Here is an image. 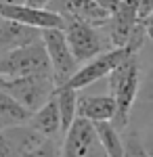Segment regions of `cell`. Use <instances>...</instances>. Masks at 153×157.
Instances as JSON below:
<instances>
[{
	"label": "cell",
	"mask_w": 153,
	"mask_h": 157,
	"mask_svg": "<svg viewBox=\"0 0 153 157\" xmlns=\"http://www.w3.org/2000/svg\"><path fill=\"white\" fill-rule=\"evenodd\" d=\"M109 94L116 101V117L113 126L124 130L130 121L136 97L141 92V52L130 55L122 65H118L107 78Z\"/></svg>",
	"instance_id": "cell-1"
},
{
	"label": "cell",
	"mask_w": 153,
	"mask_h": 157,
	"mask_svg": "<svg viewBox=\"0 0 153 157\" xmlns=\"http://www.w3.org/2000/svg\"><path fill=\"white\" fill-rule=\"evenodd\" d=\"M29 75H53L42 38L29 46L0 55V78L17 80V78H29Z\"/></svg>",
	"instance_id": "cell-2"
},
{
	"label": "cell",
	"mask_w": 153,
	"mask_h": 157,
	"mask_svg": "<svg viewBox=\"0 0 153 157\" xmlns=\"http://www.w3.org/2000/svg\"><path fill=\"white\" fill-rule=\"evenodd\" d=\"M63 32H65V38H67V44H69L73 57L80 65L103 55L105 50L113 48L105 32V25H92L86 21H65Z\"/></svg>",
	"instance_id": "cell-3"
},
{
	"label": "cell",
	"mask_w": 153,
	"mask_h": 157,
	"mask_svg": "<svg viewBox=\"0 0 153 157\" xmlns=\"http://www.w3.org/2000/svg\"><path fill=\"white\" fill-rule=\"evenodd\" d=\"M0 90L11 94L27 111L36 113L53 98L57 84H55L53 75H29V78H17V80L0 78Z\"/></svg>",
	"instance_id": "cell-4"
},
{
	"label": "cell",
	"mask_w": 153,
	"mask_h": 157,
	"mask_svg": "<svg viewBox=\"0 0 153 157\" xmlns=\"http://www.w3.org/2000/svg\"><path fill=\"white\" fill-rule=\"evenodd\" d=\"M42 44L46 48L50 69H53V80H55L57 88L65 86L80 69V63L76 61L69 44H67L65 32L57 29V27L55 29H42Z\"/></svg>",
	"instance_id": "cell-5"
},
{
	"label": "cell",
	"mask_w": 153,
	"mask_h": 157,
	"mask_svg": "<svg viewBox=\"0 0 153 157\" xmlns=\"http://www.w3.org/2000/svg\"><path fill=\"white\" fill-rule=\"evenodd\" d=\"M61 157H107L105 149L96 136L94 124L82 117L73 121L63 136Z\"/></svg>",
	"instance_id": "cell-6"
},
{
	"label": "cell",
	"mask_w": 153,
	"mask_h": 157,
	"mask_svg": "<svg viewBox=\"0 0 153 157\" xmlns=\"http://www.w3.org/2000/svg\"><path fill=\"white\" fill-rule=\"evenodd\" d=\"M0 19H9L15 23L27 25L34 29H63L65 19L57 13L48 11V9H36L29 4H6L0 2Z\"/></svg>",
	"instance_id": "cell-7"
},
{
	"label": "cell",
	"mask_w": 153,
	"mask_h": 157,
	"mask_svg": "<svg viewBox=\"0 0 153 157\" xmlns=\"http://www.w3.org/2000/svg\"><path fill=\"white\" fill-rule=\"evenodd\" d=\"M48 11L61 15L65 21H86L92 25H105L111 13L92 0H50Z\"/></svg>",
	"instance_id": "cell-8"
},
{
	"label": "cell",
	"mask_w": 153,
	"mask_h": 157,
	"mask_svg": "<svg viewBox=\"0 0 153 157\" xmlns=\"http://www.w3.org/2000/svg\"><path fill=\"white\" fill-rule=\"evenodd\" d=\"M40 38H42L40 29L15 23V21H9V19H0V55H6L11 50L29 46V44L38 42Z\"/></svg>",
	"instance_id": "cell-9"
},
{
	"label": "cell",
	"mask_w": 153,
	"mask_h": 157,
	"mask_svg": "<svg viewBox=\"0 0 153 157\" xmlns=\"http://www.w3.org/2000/svg\"><path fill=\"white\" fill-rule=\"evenodd\" d=\"M78 117L88 120L90 124L113 121L116 117V101L107 94H82L78 98Z\"/></svg>",
	"instance_id": "cell-10"
},
{
	"label": "cell",
	"mask_w": 153,
	"mask_h": 157,
	"mask_svg": "<svg viewBox=\"0 0 153 157\" xmlns=\"http://www.w3.org/2000/svg\"><path fill=\"white\" fill-rule=\"evenodd\" d=\"M27 126L46 138H63V124H61V113L55 94L44 107H40L36 113H32Z\"/></svg>",
	"instance_id": "cell-11"
},
{
	"label": "cell",
	"mask_w": 153,
	"mask_h": 157,
	"mask_svg": "<svg viewBox=\"0 0 153 157\" xmlns=\"http://www.w3.org/2000/svg\"><path fill=\"white\" fill-rule=\"evenodd\" d=\"M0 132L4 134V138L19 151L21 157H29L38 147L46 140V136L36 132L34 128H29L27 124L25 126H15V128H9V130H0Z\"/></svg>",
	"instance_id": "cell-12"
},
{
	"label": "cell",
	"mask_w": 153,
	"mask_h": 157,
	"mask_svg": "<svg viewBox=\"0 0 153 157\" xmlns=\"http://www.w3.org/2000/svg\"><path fill=\"white\" fill-rule=\"evenodd\" d=\"M32 117V111L17 103L11 94L0 90V130H9L15 126H25Z\"/></svg>",
	"instance_id": "cell-13"
},
{
	"label": "cell",
	"mask_w": 153,
	"mask_h": 157,
	"mask_svg": "<svg viewBox=\"0 0 153 157\" xmlns=\"http://www.w3.org/2000/svg\"><path fill=\"white\" fill-rule=\"evenodd\" d=\"M55 98L59 105V113H61V124H63V136L65 132L71 128V124L78 120V90H73L71 86H59L55 90Z\"/></svg>",
	"instance_id": "cell-14"
},
{
	"label": "cell",
	"mask_w": 153,
	"mask_h": 157,
	"mask_svg": "<svg viewBox=\"0 0 153 157\" xmlns=\"http://www.w3.org/2000/svg\"><path fill=\"white\" fill-rule=\"evenodd\" d=\"M94 130H96V136L105 149L107 157H124V136L113 126V121L94 124Z\"/></svg>",
	"instance_id": "cell-15"
},
{
	"label": "cell",
	"mask_w": 153,
	"mask_h": 157,
	"mask_svg": "<svg viewBox=\"0 0 153 157\" xmlns=\"http://www.w3.org/2000/svg\"><path fill=\"white\" fill-rule=\"evenodd\" d=\"M124 157H151L145 140L139 132H126L124 134Z\"/></svg>",
	"instance_id": "cell-16"
},
{
	"label": "cell",
	"mask_w": 153,
	"mask_h": 157,
	"mask_svg": "<svg viewBox=\"0 0 153 157\" xmlns=\"http://www.w3.org/2000/svg\"><path fill=\"white\" fill-rule=\"evenodd\" d=\"M61 143L63 138H46L29 157H61Z\"/></svg>",
	"instance_id": "cell-17"
},
{
	"label": "cell",
	"mask_w": 153,
	"mask_h": 157,
	"mask_svg": "<svg viewBox=\"0 0 153 157\" xmlns=\"http://www.w3.org/2000/svg\"><path fill=\"white\" fill-rule=\"evenodd\" d=\"M92 2H96L99 6H103V9L109 11V13H113L116 9H118V4H120V0H92Z\"/></svg>",
	"instance_id": "cell-18"
},
{
	"label": "cell",
	"mask_w": 153,
	"mask_h": 157,
	"mask_svg": "<svg viewBox=\"0 0 153 157\" xmlns=\"http://www.w3.org/2000/svg\"><path fill=\"white\" fill-rule=\"evenodd\" d=\"M48 2H50V0H27L25 4H29V6H36V9H46Z\"/></svg>",
	"instance_id": "cell-19"
},
{
	"label": "cell",
	"mask_w": 153,
	"mask_h": 157,
	"mask_svg": "<svg viewBox=\"0 0 153 157\" xmlns=\"http://www.w3.org/2000/svg\"><path fill=\"white\" fill-rule=\"evenodd\" d=\"M0 2H6V4H25L27 0H0Z\"/></svg>",
	"instance_id": "cell-20"
}]
</instances>
